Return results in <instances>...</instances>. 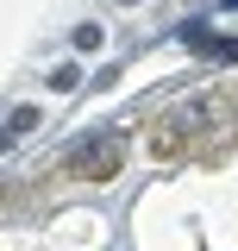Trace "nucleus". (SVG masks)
I'll return each instance as SVG.
<instances>
[{
  "label": "nucleus",
  "mask_w": 238,
  "mask_h": 251,
  "mask_svg": "<svg viewBox=\"0 0 238 251\" xmlns=\"http://www.w3.org/2000/svg\"><path fill=\"white\" fill-rule=\"evenodd\" d=\"M119 163H125V138L119 132H88L82 145H69V157H63V170L82 176V182H107V176H119Z\"/></svg>",
  "instance_id": "1"
},
{
  "label": "nucleus",
  "mask_w": 238,
  "mask_h": 251,
  "mask_svg": "<svg viewBox=\"0 0 238 251\" xmlns=\"http://www.w3.org/2000/svg\"><path fill=\"white\" fill-rule=\"evenodd\" d=\"M182 145H188V120H182V113H176V120H163L157 132H150V151H157V157H176Z\"/></svg>",
  "instance_id": "2"
},
{
  "label": "nucleus",
  "mask_w": 238,
  "mask_h": 251,
  "mask_svg": "<svg viewBox=\"0 0 238 251\" xmlns=\"http://www.w3.org/2000/svg\"><path fill=\"white\" fill-rule=\"evenodd\" d=\"M182 38H188L194 50H207V57H238V44H232V38H213V31H201V25H188Z\"/></svg>",
  "instance_id": "3"
},
{
  "label": "nucleus",
  "mask_w": 238,
  "mask_h": 251,
  "mask_svg": "<svg viewBox=\"0 0 238 251\" xmlns=\"http://www.w3.org/2000/svg\"><path fill=\"white\" fill-rule=\"evenodd\" d=\"M44 82H50L57 94H75V88H82V69H75V63H57V69H50Z\"/></svg>",
  "instance_id": "4"
},
{
  "label": "nucleus",
  "mask_w": 238,
  "mask_h": 251,
  "mask_svg": "<svg viewBox=\"0 0 238 251\" xmlns=\"http://www.w3.org/2000/svg\"><path fill=\"white\" fill-rule=\"evenodd\" d=\"M31 126H38V107H13V126H6V132L19 138V132H31Z\"/></svg>",
  "instance_id": "5"
},
{
  "label": "nucleus",
  "mask_w": 238,
  "mask_h": 251,
  "mask_svg": "<svg viewBox=\"0 0 238 251\" xmlns=\"http://www.w3.org/2000/svg\"><path fill=\"white\" fill-rule=\"evenodd\" d=\"M75 50H100V25H75Z\"/></svg>",
  "instance_id": "6"
},
{
  "label": "nucleus",
  "mask_w": 238,
  "mask_h": 251,
  "mask_svg": "<svg viewBox=\"0 0 238 251\" xmlns=\"http://www.w3.org/2000/svg\"><path fill=\"white\" fill-rule=\"evenodd\" d=\"M125 6H138V0H125Z\"/></svg>",
  "instance_id": "7"
}]
</instances>
